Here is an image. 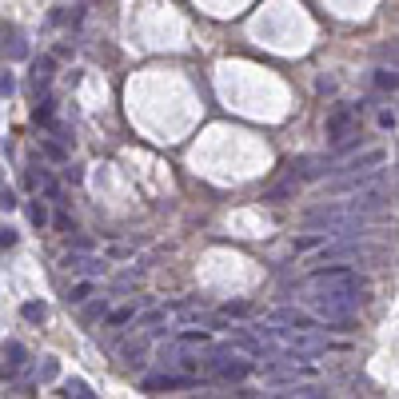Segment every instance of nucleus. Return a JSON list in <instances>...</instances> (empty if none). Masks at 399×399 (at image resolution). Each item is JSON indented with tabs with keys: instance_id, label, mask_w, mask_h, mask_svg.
I'll use <instances>...</instances> for the list:
<instances>
[{
	"instance_id": "8",
	"label": "nucleus",
	"mask_w": 399,
	"mask_h": 399,
	"mask_svg": "<svg viewBox=\"0 0 399 399\" xmlns=\"http://www.w3.org/2000/svg\"><path fill=\"white\" fill-rule=\"evenodd\" d=\"M252 371H256V363L252 359H236V356H228L224 363L216 368V375L224 379V383H239V379H248Z\"/></svg>"
},
{
	"instance_id": "2",
	"label": "nucleus",
	"mask_w": 399,
	"mask_h": 399,
	"mask_svg": "<svg viewBox=\"0 0 399 399\" xmlns=\"http://www.w3.org/2000/svg\"><path fill=\"white\" fill-rule=\"evenodd\" d=\"M308 308L319 319H348L359 308V291H311Z\"/></svg>"
},
{
	"instance_id": "28",
	"label": "nucleus",
	"mask_w": 399,
	"mask_h": 399,
	"mask_svg": "<svg viewBox=\"0 0 399 399\" xmlns=\"http://www.w3.org/2000/svg\"><path fill=\"white\" fill-rule=\"evenodd\" d=\"M288 395H328V388H311V383H304V388H296V391H288Z\"/></svg>"
},
{
	"instance_id": "26",
	"label": "nucleus",
	"mask_w": 399,
	"mask_h": 399,
	"mask_svg": "<svg viewBox=\"0 0 399 399\" xmlns=\"http://www.w3.org/2000/svg\"><path fill=\"white\" fill-rule=\"evenodd\" d=\"M12 92H16V80H12V72H4V76H0V96L9 100Z\"/></svg>"
},
{
	"instance_id": "19",
	"label": "nucleus",
	"mask_w": 399,
	"mask_h": 399,
	"mask_svg": "<svg viewBox=\"0 0 399 399\" xmlns=\"http://www.w3.org/2000/svg\"><path fill=\"white\" fill-rule=\"evenodd\" d=\"M356 144H363V132H351V136H343V140H339V144H331V148H336V156H343V152H351V148H356Z\"/></svg>"
},
{
	"instance_id": "6",
	"label": "nucleus",
	"mask_w": 399,
	"mask_h": 399,
	"mask_svg": "<svg viewBox=\"0 0 399 399\" xmlns=\"http://www.w3.org/2000/svg\"><path fill=\"white\" fill-rule=\"evenodd\" d=\"M0 356H4V371H0V375H4V383H9V379L24 368L28 351H24V343H20V339H4V351H0Z\"/></svg>"
},
{
	"instance_id": "1",
	"label": "nucleus",
	"mask_w": 399,
	"mask_h": 399,
	"mask_svg": "<svg viewBox=\"0 0 399 399\" xmlns=\"http://www.w3.org/2000/svg\"><path fill=\"white\" fill-rule=\"evenodd\" d=\"M304 224L308 228H323L331 236H359V228L368 224V212H359L351 200L348 204H319V208H311L304 216Z\"/></svg>"
},
{
	"instance_id": "23",
	"label": "nucleus",
	"mask_w": 399,
	"mask_h": 399,
	"mask_svg": "<svg viewBox=\"0 0 399 399\" xmlns=\"http://www.w3.org/2000/svg\"><path fill=\"white\" fill-rule=\"evenodd\" d=\"M28 219L36 228H44V224H48V208H44V204H28Z\"/></svg>"
},
{
	"instance_id": "30",
	"label": "nucleus",
	"mask_w": 399,
	"mask_h": 399,
	"mask_svg": "<svg viewBox=\"0 0 399 399\" xmlns=\"http://www.w3.org/2000/svg\"><path fill=\"white\" fill-rule=\"evenodd\" d=\"M12 244H16V228L4 224V228H0V248H12Z\"/></svg>"
},
{
	"instance_id": "17",
	"label": "nucleus",
	"mask_w": 399,
	"mask_h": 399,
	"mask_svg": "<svg viewBox=\"0 0 399 399\" xmlns=\"http://www.w3.org/2000/svg\"><path fill=\"white\" fill-rule=\"evenodd\" d=\"M64 395H76V399H92V395H96V391H92L88 383H84V379H68V383H64Z\"/></svg>"
},
{
	"instance_id": "7",
	"label": "nucleus",
	"mask_w": 399,
	"mask_h": 399,
	"mask_svg": "<svg viewBox=\"0 0 399 399\" xmlns=\"http://www.w3.org/2000/svg\"><path fill=\"white\" fill-rule=\"evenodd\" d=\"M60 268L64 271H84V276H100V271L108 268L104 259H96V256H80V252H68V256L60 259Z\"/></svg>"
},
{
	"instance_id": "24",
	"label": "nucleus",
	"mask_w": 399,
	"mask_h": 399,
	"mask_svg": "<svg viewBox=\"0 0 399 399\" xmlns=\"http://www.w3.org/2000/svg\"><path fill=\"white\" fill-rule=\"evenodd\" d=\"M128 319H136V308H120V311H112L108 323H112V328H120V323H128Z\"/></svg>"
},
{
	"instance_id": "18",
	"label": "nucleus",
	"mask_w": 399,
	"mask_h": 399,
	"mask_svg": "<svg viewBox=\"0 0 399 399\" xmlns=\"http://www.w3.org/2000/svg\"><path fill=\"white\" fill-rule=\"evenodd\" d=\"M144 351H148V343H144V339L124 348V359H128V368H140V363H144Z\"/></svg>"
},
{
	"instance_id": "3",
	"label": "nucleus",
	"mask_w": 399,
	"mask_h": 399,
	"mask_svg": "<svg viewBox=\"0 0 399 399\" xmlns=\"http://www.w3.org/2000/svg\"><path fill=\"white\" fill-rule=\"evenodd\" d=\"M363 279L351 268H319L308 276V291H359Z\"/></svg>"
},
{
	"instance_id": "15",
	"label": "nucleus",
	"mask_w": 399,
	"mask_h": 399,
	"mask_svg": "<svg viewBox=\"0 0 399 399\" xmlns=\"http://www.w3.org/2000/svg\"><path fill=\"white\" fill-rule=\"evenodd\" d=\"M52 68H56V60H52V56H40L36 64H32V80H36V88H48Z\"/></svg>"
},
{
	"instance_id": "22",
	"label": "nucleus",
	"mask_w": 399,
	"mask_h": 399,
	"mask_svg": "<svg viewBox=\"0 0 399 399\" xmlns=\"http://www.w3.org/2000/svg\"><path fill=\"white\" fill-rule=\"evenodd\" d=\"M32 120H36V124H48L52 120V100H40L36 108H32Z\"/></svg>"
},
{
	"instance_id": "29",
	"label": "nucleus",
	"mask_w": 399,
	"mask_h": 399,
	"mask_svg": "<svg viewBox=\"0 0 399 399\" xmlns=\"http://www.w3.org/2000/svg\"><path fill=\"white\" fill-rule=\"evenodd\" d=\"M40 152L48 160H60V164H64V148H60V144H40Z\"/></svg>"
},
{
	"instance_id": "21",
	"label": "nucleus",
	"mask_w": 399,
	"mask_h": 399,
	"mask_svg": "<svg viewBox=\"0 0 399 399\" xmlns=\"http://www.w3.org/2000/svg\"><path fill=\"white\" fill-rule=\"evenodd\" d=\"M56 371H60V363L48 356L44 363H40V383H52V379H56Z\"/></svg>"
},
{
	"instance_id": "25",
	"label": "nucleus",
	"mask_w": 399,
	"mask_h": 399,
	"mask_svg": "<svg viewBox=\"0 0 399 399\" xmlns=\"http://www.w3.org/2000/svg\"><path fill=\"white\" fill-rule=\"evenodd\" d=\"M100 316H108V304H88V308H84V319H100Z\"/></svg>"
},
{
	"instance_id": "10",
	"label": "nucleus",
	"mask_w": 399,
	"mask_h": 399,
	"mask_svg": "<svg viewBox=\"0 0 399 399\" xmlns=\"http://www.w3.org/2000/svg\"><path fill=\"white\" fill-rule=\"evenodd\" d=\"M296 192H299V180L291 176V180H284V184H271V188L264 192V204H288V200H296Z\"/></svg>"
},
{
	"instance_id": "9",
	"label": "nucleus",
	"mask_w": 399,
	"mask_h": 399,
	"mask_svg": "<svg viewBox=\"0 0 399 399\" xmlns=\"http://www.w3.org/2000/svg\"><path fill=\"white\" fill-rule=\"evenodd\" d=\"M383 148H371V152H363V156H356V160H348V164H339V172H371V168H379L383 164Z\"/></svg>"
},
{
	"instance_id": "32",
	"label": "nucleus",
	"mask_w": 399,
	"mask_h": 399,
	"mask_svg": "<svg viewBox=\"0 0 399 399\" xmlns=\"http://www.w3.org/2000/svg\"><path fill=\"white\" fill-rule=\"evenodd\" d=\"M248 304H224V316H248Z\"/></svg>"
},
{
	"instance_id": "5",
	"label": "nucleus",
	"mask_w": 399,
	"mask_h": 399,
	"mask_svg": "<svg viewBox=\"0 0 399 399\" xmlns=\"http://www.w3.org/2000/svg\"><path fill=\"white\" fill-rule=\"evenodd\" d=\"M331 172H339L336 164H331V156H299V160H291V176L296 180H323V176H331Z\"/></svg>"
},
{
	"instance_id": "4",
	"label": "nucleus",
	"mask_w": 399,
	"mask_h": 399,
	"mask_svg": "<svg viewBox=\"0 0 399 399\" xmlns=\"http://www.w3.org/2000/svg\"><path fill=\"white\" fill-rule=\"evenodd\" d=\"M359 128L356 120V108H348V104H336V108L328 112V120H323V132H328L331 144H339L343 136H351V132Z\"/></svg>"
},
{
	"instance_id": "16",
	"label": "nucleus",
	"mask_w": 399,
	"mask_h": 399,
	"mask_svg": "<svg viewBox=\"0 0 399 399\" xmlns=\"http://www.w3.org/2000/svg\"><path fill=\"white\" fill-rule=\"evenodd\" d=\"M271 319H279V323H296V328H316V323H311V319L304 316V311H291V308L276 311V316H271Z\"/></svg>"
},
{
	"instance_id": "11",
	"label": "nucleus",
	"mask_w": 399,
	"mask_h": 399,
	"mask_svg": "<svg viewBox=\"0 0 399 399\" xmlns=\"http://www.w3.org/2000/svg\"><path fill=\"white\" fill-rule=\"evenodd\" d=\"M172 388H192V379L188 375H148L144 379V391H172Z\"/></svg>"
},
{
	"instance_id": "20",
	"label": "nucleus",
	"mask_w": 399,
	"mask_h": 399,
	"mask_svg": "<svg viewBox=\"0 0 399 399\" xmlns=\"http://www.w3.org/2000/svg\"><path fill=\"white\" fill-rule=\"evenodd\" d=\"M88 296H92V284H76V288L68 291V304H76V308H80V304H88Z\"/></svg>"
},
{
	"instance_id": "14",
	"label": "nucleus",
	"mask_w": 399,
	"mask_h": 399,
	"mask_svg": "<svg viewBox=\"0 0 399 399\" xmlns=\"http://www.w3.org/2000/svg\"><path fill=\"white\" fill-rule=\"evenodd\" d=\"M20 316L28 319V323H44L48 319V304L44 299H28V304H20Z\"/></svg>"
},
{
	"instance_id": "31",
	"label": "nucleus",
	"mask_w": 399,
	"mask_h": 399,
	"mask_svg": "<svg viewBox=\"0 0 399 399\" xmlns=\"http://www.w3.org/2000/svg\"><path fill=\"white\" fill-rule=\"evenodd\" d=\"M180 343H208V331H184Z\"/></svg>"
},
{
	"instance_id": "12",
	"label": "nucleus",
	"mask_w": 399,
	"mask_h": 399,
	"mask_svg": "<svg viewBox=\"0 0 399 399\" xmlns=\"http://www.w3.org/2000/svg\"><path fill=\"white\" fill-rule=\"evenodd\" d=\"M4 52H9V60H24V56H28V44H24L20 28H9V24H4Z\"/></svg>"
},
{
	"instance_id": "27",
	"label": "nucleus",
	"mask_w": 399,
	"mask_h": 399,
	"mask_svg": "<svg viewBox=\"0 0 399 399\" xmlns=\"http://www.w3.org/2000/svg\"><path fill=\"white\" fill-rule=\"evenodd\" d=\"M16 204H20V200H16V192H12V188H4V192H0V208H4V212H12Z\"/></svg>"
},
{
	"instance_id": "13",
	"label": "nucleus",
	"mask_w": 399,
	"mask_h": 399,
	"mask_svg": "<svg viewBox=\"0 0 399 399\" xmlns=\"http://www.w3.org/2000/svg\"><path fill=\"white\" fill-rule=\"evenodd\" d=\"M371 80H375L379 92H399V68H391V64L375 68V72H371Z\"/></svg>"
}]
</instances>
